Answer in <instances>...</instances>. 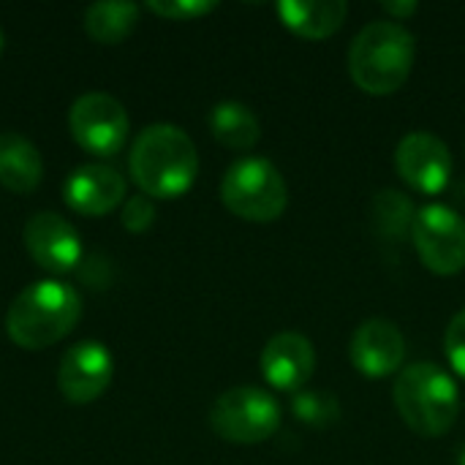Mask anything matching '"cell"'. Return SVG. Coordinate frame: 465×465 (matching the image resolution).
<instances>
[{
  "label": "cell",
  "mask_w": 465,
  "mask_h": 465,
  "mask_svg": "<svg viewBox=\"0 0 465 465\" xmlns=\"http://www.w3.org/2000/svg\"><path fill=\"white\" fill-rule=\"evenodd\" d=\"M128 166L144 196L177 199L196 183L199 153L180 125L155 123L134 139Z\"/></svg>",
  "instance_id": "6da1fadb"
},
{
  "label": "cell",
  "mask_w": 465,
  "mask_h": 465,
  "mask_svg": "<svg viewBox=\"0 0 465 465\" xmlns=\"http://www.w3.org/2000/svg\"><path fill=\"white\" fill-rule=\"evenodd\" d=\"M417 57L414 35L395 19L368 22L349 46V74L368 95L398 93Z\"/></svg>",
  "instance_id": "7a4b0ae2"
},
{
  "label": "cell",
  "mask_w": 465,
  "mask_h": 465,
  "mask_svg": "<svg viewBox=\"0 0 465 465\" xmlns=\"http://www.w3.org/2000/svg\"><path fill=\"white\" fill-rule=\"evenodd\" d=\"M82 316V300L74 286L63 281H35L19 292L5 313L8 338L27 349L38 351L63 341Z\"/></svg>",
  "instance_id": "3957f363"
},
{
  "label": "cell",
  "mask_w": 465,
  "mask_h": 465,
  "mask_svg": "<svg viewBox=\"0 0 465 465\" xmlns=\"http://www.w3.org/2000/svg\"><path fill=\"white\" fill-rule=\"evenodd\" d=\"M392 398L401 420L422 439L447 436L460 414L458 387L436 362H417L401 371Z\"/></svg>",
  "instance_id": "277c9868"
},
{
  "label": "cell",
  "mask_w": 465,
  "mask_h": 465,
  "mask_svg": "<svg viewBox=\"0 0 465 465\" xmlns=\"http://www.w3.org/2000/svg\"><path fill=\"white\" fill-rule=\"evenodd\" d=\"M223 207L253 223H272L289 207V185L267 158H240L221 180Z\"/></svg>",
  "instance_id": "5b68a950"
},
{
  "label": "cell",
  "mask_w": 465,
  "mask_h": 465,
  "mask_svg": "<svg viewBox=\"0 0 465 465\" xmlns=\"http://www.w3.org/2000/svg\"><path fill=\"white\" fill-rule=\"evenodd\" d=\"M210 428L229 444H262L281 428V406L267 390L234 387L213 403Z\"/></svg>",
  "instance_id": "8992f818"
},
{
  "label": "cell",
  "mask_w": 465,
  "mask_h": 465,
  "mask_svg": "<svg viewBox=\"0 0 465 465\" xmlns=\"http://www.w3.org/2000/svg\"><path fill=\"white\" fill-rule=\"evenodd\" d=\"M68 128L76 144L98 158L117 155L128 139V112L109 93H84L71 104Z\"/></svg>",
  "instance_id": "52a82bcc"
},
{
  "label": "cell",
  "mask_w": 465,
  "mask_h": 465,
  "mask_svg": "<svg viewBox=\"0 0 465 465\" xmlns=\"http://www.w3.org/2000/svg\"><path fill=\"white\" fill-rule=\"evenodd\" d=\"M411 240L430 272L458 275L465 270V218L452 207L428 204L417 210Z\"/></svg>",
  "instance_id": "ba28073f"
},
{
  "label": "cell",
  "mask_w": 465,
  "mask_h": 465,
  "mask_svg": "<svg viewBox=\"0 0 465 465\" xmlns=\"http://www.w3.org/2000/svg\"><path fill=\"white\" fill-rule=\"evenodd\" d=\"M395 169L401 180L417 193L436 196L447 188L452 174V155L444 139L428 131H411L395 150Z\"/></svg>",
  "instance_id": "9c48e42d"
},
{
  "label": "cell",
  "mask_w": 465,
  "mask_h": 465,
  "mask_svg": "<svg viewBox=\"0 0 465 465\" xmlns=\"http://www.w3.org/2000/svg\"><path fill=\"white\" fill-rule=\"evenodd\" d=\"M114 360L98 341H82L65 349L57 371V390L71 403H93L112 384Z\"/></svg>",
  "instance_id": "30bf717a"
},
{
  "label": "cell",
  "mask_w": 465,
  "mask_h": 465,
  "mask_svg": "<svg viewBox=\"0 0 465 465\" xmlns=\"http://www.w3.org/2000/svg\"><path fill=\"white\" fill-rule=\"evenodd\" d=\"M22 237L33 262L46 272L63 275L82 262V237L57 213H35L25 223Z\"/></svg>",
  "instance_id": "8fae6325"
},
{
  "label": "cell",
  "mask_w": 465,
  "mask_h": 465,
  "mask_svg": "<svg viewBox=\"0 0 465 465\" xmlns=\"http://www.w3.org/2000/svg\"><path fill=\"white\" fill-rule=\"evenodd\" d=\"M349 357L362 376L387 379L401 368L406 357L403 332L390 319H368L354 330L349 343Z\"/></svg>",
  "instance_id": "7c38bea8"
},
{
  "label": "cell",
  "mask_w": 465,
  "mask_h": 465,
  "mask_svg": "<svg viewBox=\"0 0 465 465\" xmlns=\"http://www.w3.org/2000/svg\"><path fill=\"white\" fill-rule=\"evenodd\" d=\"M316 368L313 343L300 332H278L262 351V376L278 392H300Z\"/></svg>",
  "instance_id": "4fadbf2b"
},
{
  "label": "cell",
  "mask_w": 465,
  "mask_h": 465,
  "mask_svg": "<svg viewBox=\"0 0 465 465\" xmlns=\"http://www.w3.org/2000/svg\"><path fill=\"white\" fill-rule=\"evenodd\" d=\"M125 177L106 163H84L76 166L63 183L65 204L79 215H106L125 199Z\"/></svg>",
  "instance_id": "5bb4252c"
},
{
  "label": "cell",
  "mask_w": 465,
  "mask_h": 465,
  "mask_svg": "<svg viewBox=\"0 0 465 465\" xmlns=\"http://www.w3.org/2000/svg\"><path fill=\"white\" fill-rule=\"evenodd\" d=\"M349 5L343 0H283L278 5V16L286 30L300 38L324 41L341 30L346 22Z\"/></svg>",
  "instance_id": "9a60e30c"
},
{
  "label": "cell",
  "mask_w": 465,
  "mask_h": 465,
  "mask_svg": "<svg viewBox=\"0 0 465 465\" xmlns=\"http://www.w3.org/2000/svg\"><path fill=\"white\" fill-rule=\"evenodd\" d=\"M44 177L41 153L16 131L0 134V185L14 193H30Z\"/></svg>",
  "instance_id": "2e32d148"
},
{
  "label": "cell",
  "mask_w": 465,
  "mask_h": 465,
  "mask_svg": "<svg viewBox=\"0 0 465 465\" xmlns=\"http://www.w3.org/2000/svg\"><path fill=\"white\" fill-rule=\"evenodd\" d=\"M210 131L229 150H251L262 136L259 117L253 114L251 106L240 101L215 104L210 112Z\"/></svg>",
  "instance_id": "e0dca14e"
},
{
  "label": "cell",
  "mask_w": 465,
  "mask_h": 465,
  "mask_svg": "<svg viewBox=\"0 0 465 465\" xmlns=\"http://www.w3.org/2000/svg\"><path fill=\"white\" fill-rule=\"evenodd\" d=\"M139 22V5L136 3H93L84 8L82 25L87 30V35L98 44H120L125 35H131V30Z\"/></svg>",
  "instance_id": "ac0fdd59"
},
{
  "label": "cell",
  "mask_w": 465,
  "mask_h": 465,
  "mask_svg": "<svg viewBox=\"0 0 465 465\" xmlns=\"http://www.w3.org/2000/svg\"><path fill=\"white\" fill-rule=\"evenodd\" d=\"M371 218L379 234H384L387 240H403L406 234H411L414 218H417V207L414 202L401 193V191H379L371 202Z\"/></svg>",
  "instance_id": "d6986e66"
},
{
  "label": "cell",
  "mask_w": 465,
  "mask_h": 465,
  "mask_svg": "<svg viewBox=\"0 0 465 465\" xmlns=\"http://www.w3.org/2000/svg\"><path fill=\"white\" fill-rule=\"evenodd\" d=\"M292 411L311 428H330L341 420V403L327 390H300L292 395Z\"/></svg>",
  "instance_id": "ffe728a7"
},
{
  "label": "cell",
  "mask_w": 465,
  "mask_h": 465,
  "mask_svg": "<svg viewBox=\"0 0 465 465\" xmlns=\"http://www.w3.org/2000/svg\"><path fill=\"white\" fill-rule=\"evenodd\" d=\"M218 3L213 0H150L147 8L163 19H172V22H188V19H196V16H204L215 8Z\"/></svg>",
  "instance_id": "44dd1931"
},
{
  "label": "cell",
  "mask_w": 465,
  "mask_h": 465,
  "mask_svg": "<svg viewBox=\"0 0 465 465\" xmlns=\"http://www.w3.org/2000/svg\"><path fill=\"white\" fill-rule=\"evenodd\" d=\"M444 351L452 365V371L465 379V308L450 322L447 335H444Z\"/></svg>",
  "instance_id": "7402d4cb"
},
{
  "label": "cell",
  "mask_w": 465,
  "mask_h": 465,
  "mask_svg": "<svg viewBox=\"0 0 465 465\" xmlns=\"http://www.w3.org/2000/svg\"><path fill=\"white\" fill-rule=\"evenodd\" d=\"M153 221H155V204H153L150 196L136 193V196H131L125 202V207H123V226L128 232H136V234L147 232L153 226Z\"/></svg>",
  "instance_id": "603a6c76"
},
{
  "label": "cell",
  "mask_w": 465,
  "mask_h": 465,
  "mask_svg": "<svg viewBox=\"0 0 465 465\" xmlns=\"http://www.w3.org/2000/svg\"><path fill=\"white\" fill-rule=\"evenodd\" d=\"M381 8H384L387 14H392L395 22H403V19L414 16L420 5H417L414 0H401V3H381Z\"/></svg>",
  "instance_id": "cb8c5ba5"
},
{
  "label": "cell",
  "mask_w": 465,
  "mask_h": 465,
  "mask_svg": "<svg viewBox=\"0 0 465 465\" xmlns=\"http://www.w3.org/2000/svg\"><path fill=\"white\" fill-rule=\"evenodd\" d=\"M458 465H465V444L458 450Z\"/></svg>",
  "instance_id": "d4e9b609"
},
{
  "label": "cell",
  "mask_w": 465,
  "mask_h": 465,
  "mask_svg": "<svg viewBox=\"0 0 465 465\" xmlns=\"http://www.w3.org/2000/svg\"><path fill=\"white\" fill-rule=\"evenodd\" d=\"M0 49H3V33H0Z\"/></svg>",
  "instance_id": "484cf974"
}]
</instances>
